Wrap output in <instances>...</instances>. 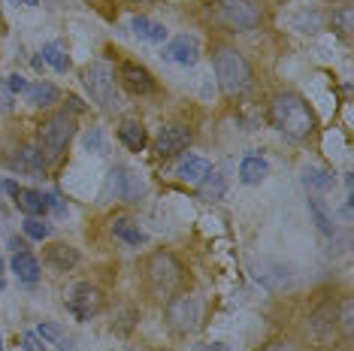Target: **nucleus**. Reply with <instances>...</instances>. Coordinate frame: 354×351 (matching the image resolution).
I'll return each mask as SVG.
<instances>
[{
    "instance_id": "f257e3e1",
    "label": "nucleus",
    "mask_w": 354,
    "mask_h": 351,
    "mask_svg": "<svg viewBox=\"0 0 354 351\" xmlns=\"http://www.w3.org/2000/svg\"><path fill=\"white\" fill-rule=\"evenodd\" d=\"M270 118H272V124L291 140H309L312 131H315V113H312L309 103L294 91H285V94L272 97Z\"/></svg>"
},
{
    "instance_id": "f03ea898",
    "label": "nucleus",
    "mask_w": 354,
    "mask_h": 351,
    "mask_svg": "<svg viewBox=\"0 0 354 351\" xmlns=\"http://www.w3.org/2000/svg\"><path fill=\"white\" fill-rule=\"evenodd\" d=\"M212 64H215V76H218V85L227 97H239L252 88V64L245 61V55L236 49V46H218L212 52Z\"/></svg>"
},
{
    "instance_id": "7ed1b4c3",
    "label": "nucleus",
    "mask_w": 354,
    "mask_h": 351,
    "mask_svg": "<svg viewBox=\"0 0 354 351\" xmlns=\"http://www.w3.org/2000/svg\"><path fill=\"white\" fill-rule=\"evenodd\" d=\"M82 82L91 94V100L97 103L103 113H115L122 106V97H118V82H115V70L109 67L106 61H94L82 70Z\"/></svg>"
},
{
    "instance_id": "20e7f679",
    "label": "nucleus",
    "mask_w": 354,
    "mask_h": 351,
    "mask_svg": "<svg viewBox=\"0 0 354 351\" xmlns=\"http://www.w3.org/2000/svg\"><path fill=\"white\" fill-rule=\"evenodd\" d=\"M76 133V118L64 109V113H55L49 122L39 127V151H46L49 158H58L67 142L73 140Z\"/></svg>"
},
{
    "instance_id": "39448f33",
    "label": "nucleus",
    "mask_w": 354,
    "mask_h": 351,
    "mask_svg": "<svg viewBox=\"0 0 354 351\" xmlns=\"http://www.w3.org/2000/svg\"><path fill=\"white\" fill-rule=\"evenodd\" d=\"M146 273H149L151 288H155L158 294H173L182 285V263L176 260V254H170V252L151 254Z\"/></svg>"
},
{
    "instance_id": "423d86ee",
    "label": "nucleus",
    "mask_w": 354,
    "mask_h": 351,
    "mask_svg": "<svg viewBox=\"0 0 354 351\" xmlns=\"http://www.w3.org/2000/svg\"><path fill=\"white\" fill-rule=\"evenodd\" d=\"M218 19L230 30H254L263 19L257 0H218Z\"/></svg>"
},
{
    "instance_id": "0eeeda50",
    "label": "nucleus",
    "mask_w": 354,
    "mask_h": 351,
    "mask_svg": "<svg viewBox=\"0 0 354 351\" xmlns=\"http://www.w3.org/2000/svg\"><path fill=\"white\" fill-rule=\"evenodd\" d=\"M167 321L173 330L179 333H191L200 321V303L191 294H179V297L167 300Z\"/></svg>"
},
{
    "instance_id": "6e6552de",
    "label": "nucleus",
    "mask_w": 354,
    "mask_h": 351,
    "mask_svg": "<svg viewBox=\"0 0 354 351\" xmlns=\"http://www.w3.org/2000/svg\"><path fill=\"white\" fill-rule=\"evenodd\" d=\"M67 309L76 321H88V318L97 315L103 309V291L94 288V285H88V282H79L67 297Z\"/></svg>"
},
{
    "instance_id": "1a4fd4ad",
    "label": "nucleus",
    "mask_w": 354,
    "mask_h": 351,
    "mask_svg": "<svg viewBox=\"0 0 354 351\" xmlns=\"http://www.w3.org/2000/svg\"><path fill=\"white\" fill-rule=\"evenodd\" d=\"M191 146V131L185 124H167L160 127L158 140H155V155L158 158H173L179 155V151H185Z\"/></svg>"
},
{
    "instance_id": "9d476101",
    "label": "nucleus",
    "mask_w": 354,
    "mask_h": 351,
    "mask_svg": "<svg viewBox=\"0 0 354 351\" xmlns=\"http://www.w3.org/2000/svg\"><path fill=\"white\" fill-rule=\"evenodd\" d=\"M146 191V185L140 182V176L131 173L127 167H112L109 170V185H106V194H115V197H124V200H140V194Z\"/></svg>"
},
{
    "instance_id": "9b49d317",
    "label": "nucleus",
    "mask_w": 354,
    "mask_h": 351,
    "mask_svg": "<svg viewBox=\"0 0 354 351\" xmlns=\"http://www.w3.org/2000/svg\"><path fill=\"white\" fill-rule=\"evenodd\" d=\"M118 79H122V85L131 94H136V97H146V94L155 91V79H151V73H149L146 67H140V64H133V61H124L122 64V70H118Z\"/></svg>"
},
{
    "instance_id": "f8f14e48",
    "label": "nucleus",
    "mask_w": 354,
    "mask_h": 351,
    "mask_svg": "<svg viewBox=\"0 0 354 351\" xmlns=\"http://www.w3.org/2000/svg\"><path fill=\"white\" fill-rule=\"evenodd\" d=\"M164 58L167 61H173V64H179V67H194L197 58H200V43H197V37H176L173 43H167L164 46Z\"/></svg>"
},
{
    "instance_id": "ddd939ff",
    "label": "nucleus",
    "mask_w": 354,
    "mask_h": 351,
    "mask_svg": "<svg viewBox=\"0 0 354 351\" xmlns=\"http://www.w3.org/2000/svg\"><path fill=\"white\" fill-rule=\"evenodd\" d=\"M309 330L312 336H315L321 345H330V342H336V306H321L315 315H312L309 321Z\"/></svg>"
},
{
    "instance_id": "4468645a",
    "label": "nucleus",
    "mask_w": 354,
    "mask_h": 351,
    "mask_svg": "<svg viewBox=\"0 0 354 351\" xmlns=\"http://www.w3.org/2000/svg\"><path fill=\"white\" fill-rule=\"evenodd\" d=\"M12 200H15V209L25 212L28 218H39V215H46V209H49V197L39 194L34 188H19V194Z\"/></svg>"
},
{
    "instance_id": "2eb2a0df",
    "label": "nucleus",
    "mask_w": 354,
    "mask_h": 351,
    "mask_svg": "<svg viewBox=\"0 0 354 351\" xmlns=\"http://www.w3.org/2000/svg\"><path fill=\"white\" fill-rule=\"evenodd\" d=\"M118 140H122L124 149L131 151H142L149 142V133L146 127H142V122H136V118H124L122 124H118Z\"/></svg>"
},
{
    "instance_id": "dca6fc26",
    "label": "nucleus",
    "mask_w": 354,
    "mask_h": 351,
    "mask_svg": "<svg viewBox=\"0 0 354 351\" xmlns=\"http://www.w3.org/2000/svg\"><path fill=\"white\" fill-rule=\"evenodd\" d=\"M46 263L55 269H61V273H67V269H73L79 263V252L67 243H52L49 249H46Z\"/></svg>"
},
{
    "instance_id": "f3484780",
    "label": "nucleus",
    "mask_w": 354,
    "mask_h": 351,
    "mask_svg": "<svg viewBox=\"0 0 354 351\" xmlns=\"http://www.w3.org/2000/svg\"><path fill=\"white\" fill-rule=\"evenodd\" d=\"M267 176H270V164L263 161L261 155L243 158V164H239V182H243V185H261Z\"/></svg>"
},
{
    "instance_id": "a211bd4d",
    "label": "nucleus",
    "mask_w": 354,
    "mask_h": 351,
    "mask_svg": "<svg viewBox=\"0 0 354 351\" xmlns=\"http://www.w3.org/2000/svg\"><path fill=\"white\" fill-rule=\"evenodd\" d=\"M303 185L312 194H324V191L336 185V176L324 170V167H303Z\"/></svg>"
},
{
    "instance_id": "6ab92c4d",
    "label": "nucleus",
    "mask_w": 354,
    "mask_h": 351,
    "mask_svg": "<svg viewBox=\"0 0 354 351\" xmlns=\"http://www.w3.org/2000/svg\"><path fill=\"white\" fill-rule=\"evenodd\" d=\"M254 278L261 285H267L270 291H279V288H285L288 285V273H285V267H279V263H257L254 267Z\"/></svg>"
},
{
    "instance_id": "aec40b11",
    "label": "nucleus",
    "mask_w": 354,
    "mask_h": 351,
    "mask_svg": "<svg viewBox=\"0 0 354 351\" xmlns=\"http://www.w3.org/2000/svg\"><path fill=\"white\" fill-rule=\"evenodd\" d=\"M12 273L19 276V282L34 285L39 278V260L30 252H15L12 254Z\"/></svg>"
},
{
    "instance_id": "412c9836",
    "label": "nucleus",
    "mask_w": 354,
    "mask_h": 351,
    "mask_svg": "<svg viewBox=\"0 0 354 351\" xmlns=\"http://www.w3.org/2000/svg\"><path fill=\"white\" fill-rule=\"evenodd\" d=\"M112 234L122 239L124 245H133V249H136V245H142V243L149 239V236L140 230V225H136V221H131V218H124V215L112 221Z\"/></svg>"
},
{
    "instance_id": "4be33fe9",
    "label": "nucleus",
    "mask_w": 354,
    "mask_h": 351,
    "mask_svg": "<svg viewBox=\"0 0 354 351\" xmlns=\"http://www.w3.org/2000/svg\"><path fill=\"white\" fill-rule=\"evenodd\" d=\"M12 170H19V173H39V170H43V151H39L37 146H25L19 155L12 158Z\"/></svg>"
},
{
    "instance_id": "5701e85b",
    "label": "nucleus",
    "mask_w": 354,
    "mask_h": 351,
    "mask_svg": "<svg viewBox=\"0 0 354 351\" xmlns=\"http://www.w3.org/2000/svg\"><path fill=\"white\" fill-rule=\"evenodd\" d=\"M131 28H133L136 37L149 39V43H164V39H167V28L158 25V21H151V19H146V15H136Z\"/></svg>"
},
{
    "instance_id": "b1692460",
    "label": "nucleus",
    "mask_w": 354,
    "mask_h": 351,
    "mask_svg": "<svg viewBox=\"0 0 354 351\" xmlns=\"http://www.w3.org/2000/svg\"><path fill=\"white\" fill-rule=\"evenodd\" d=\"M25 94H28V103H34V106H52L61 97V91L52 82H34V85H28Z\"/></svg>"
},
{
    "instance_id": "393cba45",
    "label": "nucleus",
    "mask_w": 354,
    "mask_h": 351,
    "mask_svg": "<svg viewBox=\"0 0 354 351\" xmlns=\"http://www.w3.org/2000/svg\"><path fill=\"white\" fill-rule=\"evenodd\" d=\"M43 61L52 64L58 73H67L70 70V58H67V49H64V43H58V39H52V43L43 46Z\"/></svg>"
},
{
    "instance_id": "a878e982",
    "label": "nucleus",
    "mask_w": 354,
    "mask_h": 351,
    "mask_svg": "<svg viewBox=\"0 0 354 351\" xmlns=\"http://www.w3.org/2000/svg\"><path fill=\"white\" fill-rule=\"evenodd\" d=\"M209 170H212V167H209L206 158H188V161L179 167V173H182L185 182H203V176Z\"/></svg>"
},
{
    "instance_id": "bb28decb",
    "label": "nucleus",
    "mask_w": 354,
    "mask_h": 351,
    "mask_svg": "<svg viewBox=\"0 0 354 351\" xmlns=\"http://www.w3.org/2000/svg\"><path fill=\"white\" fill-rule=\"evenodd\" d=\"M200 194H203V200H221V197H224V176L209 170V173L203 176V185H200Z\"/></svg>"
},
{
    "instance_id": "cd10ccee",
    "label": "nucleus",
    "mask_w": 354,
    "mask_h": 351,
    "mask_svg": "<svg viewBox=\"0 0 354 351\" xmlns=\"http://www.w3.org/2000/svg\"><path fill=\"white\" fill-rule=\"evenodd\" d=\"M333 28L339 30L342 37H351V30H354V6L351 3L339 6V10L333 12Z\"/></svg>"
},
{
    "instance_id": "c85d7f7f",
    "label": "nucleus",
    "mask_w": 354,
    "mask_h": 351,
    "mask_svg": "<svg viewBox=\"0 0 354 351\" xmlns=\"http://www.w3.org/2000/svg\"><path fill=\"white\" fill-rule=\"evenodd\" d=\"M21 230H25V236H28V239H39V243L52 236V227L46 225L43 218H25V225H21Z\"/></svg>"
},
{
    "instance_id": "c756f323",
    "label": "nucleus",
    "mask_w": 354,
    "mask_h": 351,
    "mask_svg": "<svg viewBox=\"0 0 354 351\" xmlns=\"http://www.w3.org/2000/svg\"><path fill=\"white\" fill-rule=\"evenodd\" d=\"M309 212H312V218H315L321 234H333V221H330V215L324 212V206H321L318 200H309Z\"/></svg>"
},
{
    "instance_id": "7c9ffc66",
    "label": "nucleus",
    "mask_w": 354,
    "mask_h": 351,
    "mask_svg": "<svg viewBox=\"0 0 354 351\" xmlns=\"http://www.w3.org/2000/svg\"><path fill=\"white\" fill-rule=\"evenodd\" d=\"M354 303H351V297H342V303H339V324H342V330H345V336H351V327H354Z\"/></svg>"
},
{
    "instance_id": "2f4dec72",
    "label": "nucleus",
    "mask_w": 354,
    "mask_h": 351,
    "mask_svg": "<svg viewBox=\"0 0 354 351\" xmlns=\"http://www.w3.org/2000/svg\"><path fill=\"white\" fill-rule=\"evenodd\" d=\"M37 336H39V339L55 342V339H61V327H58V324H52V321H43V324L37 327Z\"/></svg>"
},
{
    "instance_id": "473e14b6",
    "label": "nucleus",
    "mask_w": 354,
    "mask_h": 351,
    "mask_svg": "<svg viewBox=\"0 0 354 351\" xmlns=\"http://www.w3.org/2000/svg\"><path fill=\"white\" fill-rule=\"evenodd\" d=\"M21 348H25V351H46L43 339H39L37 333H25V336H21Z\"/></svg>"
},
{
    "instance_id": "72a5a7b5",
    "label": "nucleus",
    "mask_w": 354,
    "mask_h": 351,
    "mask_svg": "<svg viewBox=\"0 0 354 351\" xmlns=\"http://www.w3.org/2000/svg\"><path fill=\"white\" fill-rule=\"evenodd\" d=\"M85 146H88V149H94V151H103V133H100V127H94V131H88Z\"/></svg>"
},
{
    "instance_id": "f704fd0d",
    "label": "nucleus",
    "mask_w": 354,
    "mask_h": 351,
    "mask_svg": "<svg viewBox=\"0 0 354 351\" xmlns=\"http://www.w3.org/2000/svg\"><path fill=\"white\" fill-rule=\"evenodd\" d=\"M46 197H49V206H52V209H55V212H58L61 218H64V215H67V200H64V197L58 194V191H52V194H46Z\"/></svg>"
},
{
    "instance_id": "c9c22d12",
    "label": "nucleus",
    "mask_w": 354,
    "mask_h": 351,
    "mask_svg": "<svg viewBox=\"0 0 354 351\" xmlns=\"http://www.w3.org/2000/svg\"><path fill=\"white\" fill-rule=\"evenodd\" d=\"M6 85H10V91H15V94H25V91H28V82H25V79H21L19 73L6 79Z\"/></svg>"
},
{
    "instance_id": "e433bc0d",
    "label": "nucleus",
    "mask_w": 354,
    "mask_h": 351,
    "mask_svg": "<svg viewBox=\"0 0 354 351\" xmlns=\"http://www.w3.org/2000/svg\"><path fill=\"white\" fill-rule=\"evenodd\" d=\"M263 351H300V348H297L294 342H270Z\"/></svg>"
},
{
    "instance_id": "4c0bfd02",
    "label": "nucleus",
    "mask_w": 354,
    "mask_h": 351,
    "mask_svg": "<svg viewBox=\"0 0 354 351\" xmlns=\"http://www.w3.org/2000/svg\"><path fill=\"white\" fill-rule=\"evenodd\" d=\"M10 249H12V254L15 252H28V243H25V239H19V236H12L10 239Z\"/></svg>"
},
{
    "instance_id": "58836bf2",
    "label": "nucleus",
    "mask_w": 354,
    "mask_h": 351,
    "mask_svg": "<svg viewBox=\"0 0 354 351\" xmlns=\"http://www.w3.org/2000/svg\"><path fill=\"white\" fill-rule=\"evenodd\" d=\"M3 191H6L10 197H15V194H19V185H15L12 179H6V182H3Z\"/></svg>"
},
{
    "instance_id": "ea45409f",
    "label": "nucleus",
    "mask_w": 354,
    "mask_h": 351,
    "mask_svg": "<svg viewBox=\"0 0 354 351\" xmlns=\"http://www.w3.org/2000/svg\"><path fill=\"white\" fill-rule=\"evenodd\" d=\"M197 351H227V345H221V342H212V345H200Z\"/></svg>"
},
{
    "instance_id": "a19ab883",
    "label": "nucleus",
    "mask_w": 354,
    "mask_h": 351,
    "mask_svg": "<svg viewBox=\"0 0 354 351\" xmlns=\"http://www.w3.org/2000/svg\"><path fill=\"white\" fill-rule=\"evenodd\" d=\"M3 269H6V263H3V258H0V288H3Z\"/></svg>"
},
{
    "instance_id": "79ce46f5",
    "label": "nucleus",
    "mask_w": 354,
    "mask_h": 351,
    "mask_svg": "<svg viewBox=\"0 0 354 351\" xmlns=\"http://www.w3.org/2000/svg\"><path fill=\"white\" fill-rule=\"evenodd\" d=\"M12 3H25V6H37V0H12Z\"/></svg>"
},
{
    "instance_id": "37998d69",
    "label": "nucleus",
    "mask_w": 354,
    "mask_h": 351,
    "mask_svg": "<svg viewBox=\"0 0 354 351\" xmlns=\"http://www.w3.org/2000/svg\"><path fill=\"white\" fill-rule=\"evenodd\" d=\"M0 351H3V333H0Z\"/></svg>"
},
{
    "instance_id": "c03bdc74",
    "label": "nucleus",
    "mask_w": 354,
    "mask_h": 351,
    "mask_svg": "<svg viewBox=\"0 0 354 351\" xmlns=\"http://www.w3.org/2000/svg\"><path fill=\"white\" fill-rule=\"evenodd\" d=\"M0 194H3V182H0Z\"/></svg>"
}]
</instances>
